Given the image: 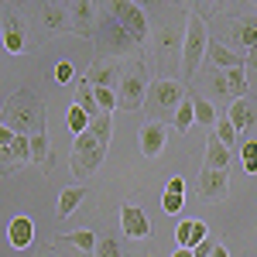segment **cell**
Segmentation results:
<instances>
[{"label": "cell", "instance_id": "cell-2", "mask_svg": "<svg viewBox=\"0 0 257 257\" xmlns=\"http://www.w3.org/2000/svg\"><path fill=\"white\" fill-rule=\"evenodd\" d=\"M0 123L11 127L18 138H38L45 134V99L31 89H18L14 96L4 99Z\"/></svg>", "mask_w": 257, "mask_h": 257}, {"label": "cell", "instance_id": "cell-16", "mask_svg": "<svg viewBox=\"0 0 257 257\" xmlns=\"http://www.w3.org/2000/svg\"><path fill=\"white\" fill-rule=\"evenodd\" d=\"M226 120L233 123L237 134H254L257 131V103L254 99H237V103H230Z\"/></svg>", "mask_w": 257, "mask_h": 257}, {"label": "cell", "instance_id": "cell-21", "mask_svg": "<svg viewBox=\"0 0 257 257\" xmlns=\"http://www.w3.org/2000/svg\"><path fill=\"white\" fill-rule=\"evenodd\" d=\"M96 243L99 237L93 230H72V233H59L55 237V247H72V250H79V254H96Z\"/></svg>", "mask_w": 257, "mask_h": 257}, {"label": "cell", "instance_id": "cell-27", "mask_svg": "<svg viewBox=\"0 0 257 257\" xmlns=\"http://www.w3.org/2000/svg\"><path fill=\"white\" fill-rule=\"evenodd\" d=\"M192 106H196V123H202L206 131H213V127H216V120H219L216 117V106H213L206 96H192Z\"/></svg>", "mask_w": 257, "mask_h": 257}, {"label": "cell", "instance_id": "cell-22", "mask_svg": "<svg viewBox=\"0 0 257 257\" xmlns=\"http://www.w3.org/2000/svg\"><path fill=\"white\" fill-rule=\"evenodd\" d=\"M7 240H11L14 250H28L31 240H35V223H31V216H14L11 219V223H7Z\"/></svg>", "mask_w": 257, "mask_h": 257}, {"label": "cell", "instance_id": "cell-9", "mask_svg": "<svg viewBox=\"0 0 257 257\" xmlns=\"http://www.w3.org/2000/svg\"><path fill=\"white\" fill-rule=\"evenodd\" d=\"M106 11H110V14H113V18H117L131 35H134L138 45H148L151 28H148V14H144V7L131 4V0H113V4H106Z\"/></svg>", "mask_w": 257, "mask_h": 257}, {"label": "cell", "instance_id": "cell-28", "mask_svg": "<svg viewBox=\"0 0 257 257\" xmlns=\"http://www.w3.org/2000/svg\"><path fill=\"white\" fill-rule=\"evenodd\" d=\"M172 123H175L178 134H185V131L196 123V106H192V96H185V103L175 110V120H172Z\"/></svg>", "mask_w": 257, "mask_h": 257}, {"label": "cell", "instance_id": "cell-34", "mask_svg": "<svg viewBox=\"0 0 257 257\" xmlns=\"http://www.w3.org/2000/svg\"><path fill=\"white\" fill-rule=\"evenodd\" d=\"M93 96H96L103 113H113V110H117V93H113V89H93Z\"/></svg>", "mask_w": 257, "mask_h": 257}, {"label": "cell", "instance_id": "cell-44", "mask_svg": "<svg viewBox=\"0 0 257 257\" xmlns=\"http://www.w3.org/2000/svg\"><path fill=\"white\" fill-rule=\"evenodd\" d=\"M45 257H52V254H45Z\"/></svg>", "mask_w": 257, "mask_h": 257}, {"label": "cell", "instance_id": "cell-5", "mask_svg": "<svg viewBox=\"0 0 257 257\" xmlns=\"http://www.w3.org/2000/svg\"><path fill=\"white\" fill-rule=\"evenodd\" d=\"M209 55V28L206 21L189 11L185 21V48H182V79L196 82V72L202 69V59Z\"/></svg>", "mask_w": 257, "mask_h": 257}, {"label": "cell", "instance_id": "cell-6", "mask_svg": "<svg viewBox=\"0 0 257 257\" xmlns=\"http://www.w3.org/2000/svg\"><path fill=\"white\" fill-rule=\"evenodd\" d=\"M202 89H206V99L213 103H237V99H247V72L243 69H209L202 76Z\"/></svg>", "mask_w": 257, "mask_h": 257}, {"label": "cell", "instance_id": "cell-30", "mask_svg": "<svg viewBox=\"0 0 257 257\" xmlns=\"http://www.w3.org/2000/svg\"><path fill=\"white\" fill-rule=\"evenodd\" d=\"M175 243L178 250H192L196 247V237H192V219H182L175 226Z\"/></svg>", "mask_w": 257, "mask_h": 257}, {"label": "cell", "instance_id": "cell-29", "mask_svg": "<svg viewBox=\"0 0 257 257\" xmlns=\"http://www.w3.org/2000/svg\"><path fill=\"white\" fill-rule=\"evenodd\" d=\"M213 134L219 138V144H223V148H230V151L237 148V131H233V123H230L226 117H223V120H216V127H213Z\"/></svg>", "mask_w": 257, "mask_h": 257}, {"label": "cell", "instance_id": "cell-38", "mask_svg": "<svg viewBox=\"0 0 257 257\" xmlns=\"http://www.w3.org/2000/svg\"><path fill=\"white\" fill-rule=\"evenodd\" d=\"M213 250H216V243L213 240H202L196 250H192V257H213Z\"/></svg>", "mask_w": 257, "mask_h": 257}, {"label": "cell", "instance_id": "cell-19", "mask_svg": "<svg viewBox=\"0 0 257 257\" xmlns=\"http://www.w3.org/2000/svg\"><path fill=\"white\" fill-rule=\"evenodd\" d=\"M38 18L45 21V28H48V31H55V35L72 31V21H69V4H41V7H38Z\"/></svg>", "mask_w": 257, "mask_h": 257}, {"label": "cell", "instance_id": "cell-43", "mask_svg": "<svg viewBox=\"0 0 257 257\" xmlns=\"http://www.w3.org/2000/svg\"><path fill=\"white\" fill-rule=\"evenodd\" d=\"M131 257H141V254H131Z\"/></svg>", "mask_w": 257, "mask_h": 257}, {"label": "cell", "instance_id": "cell-40", "mask_svg": "<svg viewBox=\"0 0 257 257\" xmlns=\"http://www.w3.org/2000/svg\"><path fill=\"white\" fill-rule=\"evenodd\" d=\"M243 59H247V69H257V45L247 52V55H243Z\"/></svg>", "mask_w": 257, "mask_h": 257}, {"label": "cell", "instance_id": "cell-4", "mask_svg": "<svg viewBox=\"0 0 257 257\" xmlns=\"http://www.w3.org/2000/svg\"><path fill=\"white\" fill-rule=\"evenodd\" d=\"M155 38V65H158V79H172V72H182V48H185V31L178 21H161L151 31Z\"/></svg>", "mask_w": 257, "mask_h": 257}, {"label": "cell", "instance_id": "cell-23", "mask_svg": "<svg viewBox=\"0 0 257 257\" xmlns=\"http://www.w3.org/2000/svg\"><path fill=\"white\" fill-rule=\"evenodd\" d=\"M202 168L230 172V148H223L216 134H209V138H206V158H202Z\"/></svg>", "mask_w": 257, "mask_h": 257}, {"label": "cell", "instance_id": "cell-36", "mask_svg": "<svg viewBox=\"0 0 257 257\" xmlns=\"http://www.w3.org/2000/svg\"><path fill=\"white\" fill-rule=\"evenodd\" d=\"M55 79L59 82H72V65H69V62H59V65H55Z\"/></svg>", "mask_w": 257, "mask_h": 257}, {"label": "cell", "instance_id": "cell-25", "mask_svg": "<svg viewBox=\"0 0 257 257\" xmlns=\"http://www.w3.org/2000/svg\"><path fill=\"white\" fill-rule=\"evenodd\" d=\"M86 196H89V189L86 185H76V189H65L59 196V206H55V216L65 219V216H72L76 209H79L82 202H86Z\"/></svg>", "mask_w": 257, "mask_h": 257}, {"label": "cell", "instance_id": "cell-13", "mask_svg": "<svg viewBox=\"0 0 257 257\" xmlns=\"http://www.w3.org/2000/svg\"><path fill=\"white\" fill-rule=\"evenodd\" d=\"M196 192L202 202H223L230 196V172H213V168H199V185Z\"/></svg>", "mask_w": 257, "mask_h": 257}, {"label": "cell", "instance_id": "cell-41", "mask_svg": "<svg viewBox=\"0 0 257 257\" xmlns=\"http://www.w3.org/2000/svg\"><path fill=\"white\" fill-rule=\"evenodd\" d=\"M213 257H230V254H226L223 247H216V250H213Z\"/></svg>", "mask_w": 257, "mask_h": 257}, {"label": "cell", "instance_id": "cell-8", "mask_svg": "<svg viewBox=\"0 0 257 257\" xmlns=\"http://www.w3.org/2000/svg\"><path fill=\"white\" fill-rule=\"evenodd\" d=\"M144 99H148V76H144V62H134L131 69H127V76L120 82L117 89V110H127V113H134L144 106Z\"/></svg>", "mask_w": 257, "mask_h": 257}, {"label": "cell", "instance_id": "cell-24", "mask_svg": "<svg viewBox=\"0 0 257 257\" xmlns=\"http://www.w3.org/2000/svg\"><path fill=\"white\" fill-rule=\"evenodd\" d=\"M31 141V161L41 165V172L48 175L52 168H55V155H52V138H48V131L38 134V138H28Z\"/></svg>", "mask_w": 257, "mask_h": 257}, {"label": "cell", "instance_id": "cell-20", "mask_svg": "<svg viewBox=\"0 0 257 257\" xmlns=\"http://www.w3.org/2000/svg\"><path fill=\"white\" fill-rule=\"evenodd\" d=\"M209 65L213 69H247V59L237 55L230 45H223V41H209Z\"/></svg>", "mask_w": 257, "mask_h": 257}, {"label": "cell", "instance_id": "cell-12", "mask_svg": "<svg viewBox=\"0 0 257 257\" xmlns=\"http://www.w3.org/2000/svg\"><path fill=\"white\" fill-rule=\"evenodd\" d=\"M69 21H72V35L93 41L96 38V24H99V7L86 4V0H76V4H69Z\"/></svg>", "mask_w": 257, "mask_h": 257}, {"label": "cell", "instance_id": "cell-14", "mask_svg": "<svg viewBox=\"0 0 257 257\" xmlns=\"http://www.w3.org/2000/svg\"><path fill=\"white\" fill-rule=\"evenodd\" d=\"M0 38H4V48H7L11 55H21V52H28V31H24V21H21L18 11H4Z\"/></svg>", "mask_w": 257, "mask_h": 257}, {"label": "cell", "instance_id": "cell-31", "mask_svg": "<svg viewBox=\"0 0 257 257\" xmlns=\"http://www.w3.org/2000/svg\"><path fill=\"white\" fill-rule=\"evenodd\" d=\"M65 120H69V131H72L76 138H79V134H86V131H89V123H93V120L86 117L76 103H72V110H69V117H65Z\"/></svg>", "mask_w": 257, "mask_h": 257}, {"label": "cell", "instance_id": "cell-17", "mask_svg": "<svg viewBox=\"0 0 257 257\" xmlns=\"http://www.w3.org/2000/svg\"><path fill=\"white\" fill-rule=\"evenodd\" d=\"M31 161V141L28 138H14L11 148H0V175H14L21 165Z\"/></svg>", "mask_w": 257, "mask_h": 257}, {"label": "cell", "instance_id": "cell-7", "mask_svg": "<svg viewBox=\"0 0 257 257\" xmlns=\"http://www.w3.org/2000/svg\"><path fill=\"white\" fill-rule=\"evenodd\" d=\"M185 103V86L178 79H155L148 86V99H144V106H148V113L151 120H175V110Z\"/></svg>", "mask_w": 257, "mask_h": 257}, {"label": "cell", "instance_id": "cell-18", "mask_svg": "<svg viewBox=\"0 0 257 257\" xmlns=\"http://www.w3.org/2000/svg\"><path fill=\"white\" fill-rule=\"evenodd\" d=\"M165 141H168V127L165 123L148 120L141 127V151H144V158H158L161 151H165Z\"/></svg>", "mask_w": 257, "mask_h": 257}, {"label": "cell", "instance_id": "cell-3", "mask_svg": "<svg viewBox=\"0 0 257 257\" xmlns=\"http://www.w3.org/2000/svg\"><path fill=\"white\" fill-rule=\"evenodd\" d=\"M96 41H99V48L106 52V59H134L141 62V45L134 41V35L120 24L110 11H106V4L99 7V24H96Z\"/></svg>", "mask_w": 257, "mask_h": 257}, {"label": "cell", "instance_id": "cell-15", "mask_svg": "<svg viewBox=\"0 0 257 257\" xmlns=\"http://www.w3.org/2000/svg\"><path fill=\"white\" fill-rule=\"evenodd\" d=\"M120 230H123V237H131V240H144V237H151V219H148V213L141 206L123 202L120 206Z\"/></svg>", "mask_w": 257, "mask_h": 257}, {"label": "cell", "instance_id": "cell-10", "mask_svg": "<svg viewBox=\"0 0 257 257\" xmlns=\"http://www.w3.org/2000/svg\"><path fill=\"white\" fill-rule=\"evenodd\" d=\"M123 76H127V69H123V62L120 59H96L89 69H86V86H93V89H113L117 93L120 82H123Z\"/></svg>", "mask_w": 257, "mask_h": 257}, {"label": "cell", "instance_id": "cell-39", "mask_svg": "<svg viewBox=\"0 0 257 257\" xmlns=\"http://www.w3.org/2000/svg\"><path fill=\"white\" fill-rule=\"evenodd\" d=\"M14 138H18V134H14L11 127H4V123H0V148H11V144H14Z\"/></svg>", "mask_w": 257, "mask_h": 257}, {"label": "cell", "instance_id": "cell-35", "mask_svg": "<svg viewBox=\"0 0 257 257\" xmlns=\"http://www.w3.org/2000/svg\"><path fill=\"white\" fill-rule=\"evenodd\" d=\"M182 206H185V196H172V192H165V199H161V209H165L168 216L182 213Z\"/></svg>", "mask_w": 257, "mask_h": 257}, {"label": "cell", "instance_id": "cell-1", "mask_svg": "<svg viewBox=\"0 0 257 257\" xmlns=\"http://www.w3.org/2000/svg\"><path fill=\"white\" fill-rule=\"evenodd\" d=\"M110 131H113V120H110V113H103L89 123L86 134L76 138V144H72V175L76 178H89L99 172L106 148H110Z\"/></svg>", "mask_w": 257, "mask_h": 257}, {"label": "cell", "instance_id": "cell-33", "mask_svg": "<svg viewBox=\"0 0 257 257\" xmlns=\"http://www.w3.org/2000/svg\"><path fill=\"white\" fill-rule=\"evenodd\" d=\"M93 257H123L120 254V243H117V237H99V243H96V254Z\"/></svg>", "mask_w": 257, "mask_h": 257}, {"label": "cell", "instance_id": "cell-37", "mask_svg": "<svg viewBox=\"0 0 257 257\" xmlns=\"http://www.w3.org/2000/svg\"><path fill=\"white\" fill-rule=\"evenodd\" d=\"M165 192H172V196H185V182L182 178H168V185H165Z\"/></svg>", "mask_w": 257, "mask_h": 257}, {"label": "cell", "instance_id": "cell-32", "mask_svg": "<svg viewBox=\"0 0 257 257\" xmlns=\"http://www.w3.org/2000/svg\"><path fill=\"white\" fill-rule=\"evenodd\" d=\"M240 158H243V172L257 175V141H243L240 144Z\"/></svg>", "mask_w": 257, "mask_h": 257}, {"label": "cell", "instance_id": "cell-26", "mask_svg": "<svg viewBox=\"0 0 257 257\" xmlns=\"http://www.w3.org/2000/svg\"><path fill=\"white\" fill-rule=\"evenodd\" d=\"M76 106H79V110H82L89 120L103 117V110H99L96 96H93V86H86V82H79V89H76Z\"/></svg>", "mask_w": 257, "mask_h": 257}, {"label": "cell", "instance_id": "cell-42", "mask_svg": "<svg viewBox=\"0 0 257 257\" xmlns=\"http://www.w3.org/2000/svg\"><path fill=\"white\" fill-rule=\"evenodd\" d=\"M172 257H192V250H175Z\"/></svg>", "mask_w": 257, "mask_h": 257}, {"label": "cell", "instance_id": "cell-11", "mask_svg": "<svg viewBox=\"0 0 257 257\" xmlns=\"http://www.w3.org/2000/svg\"><path fill=\"white\" fill-rule=\"evenodd\" d=\"M223 45H230L237 55H247V52L257 45V18H254V14H243V18L230 21Z\"/></svg>", "mask_w": 257, "mask_h": 257}]
</instances>
